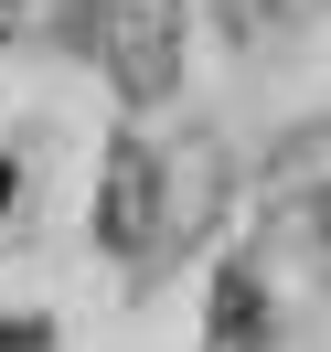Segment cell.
<instances>
[{"mask_svg":"<svg viewBox=\"0 0 331 352\" xmlns=\"http://www.w3.org/2000/svg\"><path fill=\"white\" fill-rule=\"evenodd\" d=\"M86 54L129 107H160L182 86V0H86Z\"/></svg>","mask_w":331,"mask_h":352,"instance_id":"1","label":"cell"},{"mask_svg":"<svg viewBox=\"0 0 331 352\" xmlns=\"http://www.w3.org/2000/svg\"><path fill=\"white\" fill-rule=\"evenodd\" d=\"M150 192H160V160L139 150V139H118L107 150V203H96L107 256H139V245H150Z\"/></svg>","mask_w":331,"mask_h":352,"instance_id":"2","label":"cell"},{"mask_svg":"<svg viewBox=\"0 0 331 352\" xmlns=\"http://www.w3.org/2000/svg\"><path fill=\"white\" fill-rule=\"evenodd\" d=\"M214 342L257 352V288H246V278H224V288H214Z\"/></svg>","mask_w":331,"mask_h":352,"instance_id":"3","label":"cell"},{"mask_svg":"<svg viewBox=\"0 0 331 352\" xmlns=\"http://www.w3.org/2000/svg\"><path fill=\"white\" fill-rule=\"evenodd\" d=\"M0 203H11V160H0Z\"/></svg>","mask_w":331,"mask_h":352,"instance_id":"4","label":"cell"}]
</instances>
